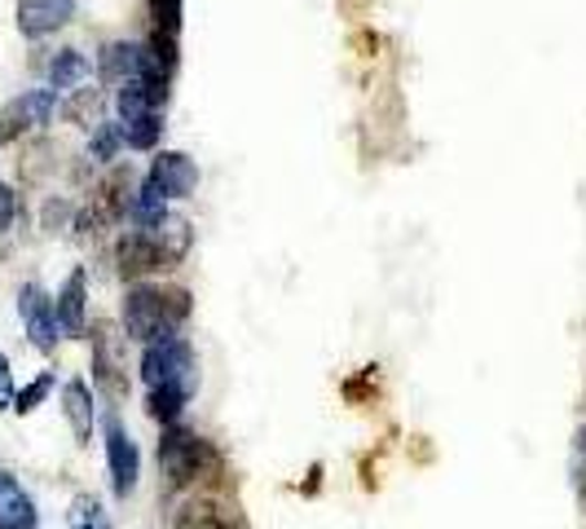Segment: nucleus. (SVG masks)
<instances>
[{"label": "nucleus", "mask_w": 586, "mask_h": 529, "mask_svg": "<svg viewBox=\"0 0 586 529\" xmlns=\"http://www.w3.org/2000/svg\"><path fill=\"white\" fill-rule=\"evenodd\" d=\"M159 468L168 477L172 490L181 486H195L199 477H208L217 468V451L208 437H199L195 429H181V424H168L164 429V442H159Z\"/></svg>", "instance_id": "nucleus-1"}, {"label": "nucleus", "mask_w": 586, "mask_h": 529, "mask_svg": "<svg viewBox=\"0 0 586 529\" xmlns=\"http://www.w3.org/2000/svg\"><path fill=\"white\" fill-rule=\"evenodd\" d=\"M124 336L137 340L142 349L177 336V322L168 314L164 287H146V283H133L128 287V296H124Z\"/></svg>", "instance_id": "nucleus-2"}, {"label": "nucleus", "mask_w": 586, "mask_h": 529, "mask_svg": "<svg viewBox=\"0 0 586 529\" xmlns=\"http://www.w3.org/2000/svg\"><path fill=\"white\" fill-rule=\"evenodd\" d=\"M142 380H146V389H159V384H186V389H195V349L181 336L146 345L142 349Z\"/></svg>", "instance_id": "nucleus-3"}, {"label": "nucleus", "mask_w": 586, "mask_h": 529, "mask_svg": "<svg viewBox=\"0 0 586 529\" xmlns=\"http://www.w3.org/2000/svg\"><path fill=\"white\" fill-rule=\"evenodd\" d=\"M102 433H106V464H111V490L115 499H128L137 490V477H142V455H137V442L128 437L124 420L111 411L102 420Z\"/></svg>", "instance_id": "nucleus-4"}, {"label": "nucleus", "mask_w": 586, "mask_h": 529, "mask_svg": "<svg viewBox=\"0 0 586 529\" xmlns=\"http://www.w3.org/2000/svg\"><path fill=\"white\" fill-rule=\"evenodd\" d=\"M18 314H22V327H27L31 345L44 349V353H53L57 340H62V327H57V305L44 296V287L27 283V287L18 292Z\"/></svg>", "instance_id": "nucleus-5"}, {"label": "nucleus", "mask_w": 586, "mask_h": 529, "mask_svg": "<svg viewBox=\"0 0 586 529\" xmlns=\"http://www.w3.org/2000/svg\"><path fill=\"white\" fill-rule=\"evenodd\" d=\"M93 380H97V389L111 402H119L128 393V375H124V358H119V336H115L111 322L93 327Z\"/></svg>", "instance_id": "nucleus-6"}, {"label": "nucleus", "mask_w": 586, "mask_h": 529, "mask_svg": "<svg viewBox=\"0 0 586 529\" xmlns=\"http://www.w3.org/2000/svg\"><path fill=\"white\" fill-rule=\"evenodd\" d=\"M164 199H190L199 190V163L181 150H159L150 159V177H146Z\"/></svg>", "instance_id": "nucleus-7"}, {"label": "nucleus", "mask_w": 586, "mask_h": 529, "mask_svg": "<svg viewBox=\"0 0 586 529\" xmlns=\"http://www.w3.org/2000/svg\"><path fill=\"white\" fill-rule=\"evenodd\" d=\"M115 265L128 283H142L150 274L164 269V252H159V239L155 230H128L119 243H115Z\"/></svg>", "instance_id": "nucleus-8"}, {"label": "nucleus", "mask_w": 586, "mask_h": 529, "mask_svg": "<svg viewBox=\"0 0 586 529\" xmlns=\"http://www.w3.org/2000/svg\"><path fill=\"white\" fill-rule=\"evenodd\" d=\"M75 18V0H18V31L27 40H44Z\"/></svg>", "instance_id": "nucleus-9"}, {"label": "nucleus", "mask_w": 586, "mask_h": 529, "mask_svg": "<svg viewBox=\"0 0 586 529\" xmlns=\"http://www.w3.org/2000/svg\"><path fill=\"white\" fill-rule=\"evenodd\" d=\"M57 327L62 336H84L88 331V274L84 269H71V278L62 283L57 292Z\"/></svg>", "instance_id": "nucleus-10"}, {"label": "nucleus", "mask_w": 586, "mask_h": 529, "mask_svg": "<svg viewBox=\"0 0 586 529\" xmlns=\"http://www.w3.org/2000/svg\"><path fill=\"white\" fill-rule=\"evenodd\" d=\"M142 66H146V49H142V44H128V40L106 44L102 57H97V75H102V84H128V80L142 75Z\"/></svg>", "instance_id": "nucleus-11"}, {"label": "nucleus", "mask_w": 586, "mask_h": 529, "mask_svg": "<svg viewBox=\"0 0 586 529\" xmlns=\"http://www.w3.org/2000/svg\"><path fill=\"white\" fill-rule=\"evenodd\" d=\"M62 415L71 424V437L80 446H88L93 442V389L84 380H66L62 384Z\"/></svg>", "instance_id": "nucleus-12"}, {"label": "nucleus", "mask_w": 586, "mask_h": 529, "mask_svg": "<svg viewBox=\"0 0 586 529\" xmlns=\"http://www.w3.org/2000/svg\"><path fill=\"white\" fill-rule=\"evenodd\" d=\"M133 181H137V177H133V168H124V163L102 181L97 203H102V216H106V221H124V216L133 212V194H137Z\"/></svg>", "instance_id": "nucleus-13"}, {"label": "nucleus", "mask_w": 586, "mask_h": 529, "mask_svg": "<svg viewBox=\"0 0 586 529\" xmlns=\"http://www.w3.org/2000/svg\"><path fill=\"white\" fill-rule=\"evenodd\" d=\"M0 529H35V504L9 473H0Z\"/></svg>", "instance_id": "nucleus-14"}, {"label": "nucleus", "mask_w": 586, "mask_h": 529, "mask_svg": "<svg viewBox=\"0 0 586 529\" xmlns=\"http://www.w3.org/2000/svg\"><path fill=\"white\" fill-rule=\"evenodd\" d=\"M155 239H159V252H164V269H172V265L186 261V252H190V243H195V230H190L186 216L168 212V216L155 225Z\"/></svg>", "instance_id": "nucleus-15"}, {"label": "nucleus", "mask_w": 586, "mask_h": 529, "mask_svg": "<svg viewBox=\"0 0 586 529\" xmlns=\"http://www.w3.org/2000/svg\"><path fill=\"white\" fill-rule=\"evenodd\" d=\"M88 75H93V62H88L80 49H62V53L49 62V88H53V93H71V88H80Z\"/></svg>", "instance_id": "nucleus-16"}, {"label": "nucleus", "mask_w": 586, "mask_h": 529, "mask_svg": "<svg viewBox=\"0 0 586 529\" xmlns=\"http://www.w3.org/2000/svg\"><path fill=\"white\" fill-rule=\"evenodd\" d=\"M190 393H195V389H186V384H159V389H150V398H146L150 420H159L164 429H168V424H181V411H186Z\"/></svg>", "instance_id": "nucleus-17"}, {"label": "nucleus", "mask_w": 586, "mask_h": 529, "mask_svg": "<svg viewBox=\"0 0 586 529\" xmlns=\"http://www.w3.org/2000/svg\"><path fill=\"white\" fill-rule=\"evenodd\" d=\"M9 106L22 115L27 128H44V124H53V115H57V93H53V88H27V93L13 97Z\"/></svg>", "instance_id": "nucleus-18"}, {"label": "nucleus", "mask_w": 586, "mask_h": 529, "mask_svg": "<svg viewBox=\"0 0 586 529\" xmlns=\"http://www.w3.org/2000/svg\"><path fill=\"white\" fill-rule=\"evenodd\" d=\"M119 133H124V146L128 150H155L159 137H164V115L159 110H146V115H133V119H115Z\"/></svg>", "instance_id": "nucleus-19"}, {"label": "nucleus", "mask_w": 586, "mask_h": 529, "mask_svg": "<svg viewBox=\"0 0 586 529\" xmlns=\"http://www.w3.org/2000/svg\"><path fill=\"white\" fill-rule=\"evenodd\" d=\"M128 216L137 221V230H155V225L168 216V199H164L150 181H142L137 194H133V212H128Z\"/></svg>", "instance_id": "nucleus-20"}, {"label": "nucleus", "mask_w": 586, "mask_h": 529, "mask_svg": "<svg viewBox=\"0 0 586 529\" xmlns=\"http://www.w3.org/2000/svg\"><path fill=\"white\" fill-rule=\"evenodd\" d=\"M119 146H124L119 124H111V119L93 124V141H88V159H93V163H111V159L119 155Z\"/></svg>", "instance_id": "nucleus-21"}, {"label": "nucleus", "mask_w": 586, "mask_h": 529, "mask_svg": "<svg viewBox=\"0 0 586 529\" xmlns=\"http://www.w3.org/2000/svg\"><path fill=\"white\" fill-rule=\"evenodd\" d=\"M172 529H226V521L217 517V508H212L208 499H195V504H186V508L177 512Z\"/></svg>", "instance_id": "nucleus-22"}, {"label": "nucleus", "mask_w": 586, "mask_h": 529, "mask_svg": "<svg viewBox=\"0 0 586 529\" xmlns=\"http://www.w3.org/2000/svg\"><path fill=\"white\" fill-rule=\"evenodd\" d=\"M71 529H111L102 504H97L93 495H75V499H71Z\"/></svg>", "instance_id": "nucleus-23"}, {"label": "nucleus", "mask_w": 586, "mask_h": 529, "mask_svg": "<svg viewBox=\"0 0 586 529\" xmlns=\"http://www.w3.org/2000/svg\"><path fill=\"white\" fill-rule=\"evenodd\" d=\"M49 393H53V371L35 375V380H31L22 393H13V411H18V415H31V411H35V406H40Z\"/></svg>", "instance_id": "nucleus-24"}, {"label": "nucleus", "mask_w": 586, "mask_h": 529, "mask_svg": "<svg viewBox=\"0 0 586 529\" xmlns=\"http://www.w3.org/2000/svg\"><path fill=\"white\" fill-rule=\"evenodd\" d=\"M97 106H102V93H97V88H80V97L66 106V115H71L75 124L93 128V119H97Z\"/></svg>", "instance_id": "nucleus-25"}, {"label": "nucleus", "mask_w": 586, "mask_h": 529, "mask_svg": "<svg viewBox=\"0 0 586 529\" xmlns=\"http://www.w3.org/2000/svg\"><path fill=\"white\" fill-rule=\"evenodd\" d=\"M150 18H155V31L177 35L181 31V0H150Z\"/></svg>", "instance_id": "nucleus-26"}, {"label": "nucleus", "mask_w": 586, "mask_h": 529, "mask_svg": "<svg viewBox=\"0 0 586 529\" xmlns=\"http://www.w3.org/2000/svg\"><path fill=\"white\" fill-rule=\"evenodd\" d=\"M22 133H27L22 115H18L13 106H4V110H0V141H13V137H22Z\"/></svg>", "instance_id": "nucleus-27"}, {"label": "nucleus", "mask_w": 586, "mask_h": 529, "mask_svg": "<svg viewBox=\"0 0 586 529\" xmlns=\"http://www.w3.org/2000/svg\"><path fill=\"white\" fill-rule=\"evenodd\" d=\"M13 216H18V194L0 181V230H9V225H13Z\"/></svg>", "instance_id": "nucleus-28"}, {"label": "nucleus", "mask_w": 586, "mask_h": 529, "mask_svg": "<svg viewBox=\"0 0 586 529\" xmlns=\"http://www.w3.org/2000/svg\"><path fill=\"white\" fill-rule=\"evenodd\" d=\"M13 406V375H9V358L0 353V411Z\"/></svg>", "instance_id": "nucleus-29"}, {"label": "nucleus", "mask_w": 586, "mask_h": 529, "mask_svg": "<svg viewBox=\"0 0 586 529\" xmlns=\"http://www.w3.org/2000/svg\"><path fill=\"white\" fill-rule=\"evenodd\" d=\"M66 212H71L66 203H49V212H44V221H49V225H53V221H66Z\"/></svg>", "instance_id": "nucleus-30"}, {"label": "nucleus", "mask_w": 586, "mask_h": 529, "mask_svg": "<svg viewBox=\"0 0 586 529\" xmlns=\"http://www.w3.org/2000/svg\"><path fill=\"white\" fill-rule=\"evenodd\" d=\"M226 529H230V526H226Z\"/></svg>", "instance_id": "nucleus-31"}]
</instances>
